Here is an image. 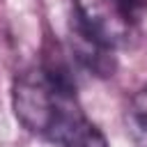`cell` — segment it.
<instances>
[{"instance_id": "6da1fadb", "label": "cell", "mask_w": 147, "mask_h": 147, "mask_svg": "<svg viewBox=\"0 0 147 147\" xmlns=\"http://www.w3.org/2000/svg\"><path fill=\"white\" fill-rule=\"evenodd\" d=\"M16 119L60 147H108L103 133L85 117L71 76L57 64H41L16 76L11 87Z\"/></svg>"}, {"instance_id": "7a4b0ae2", "label": "cell", "mask_w": 147, "mask_h": 147, "mask_svg": "<svg viewBox=\"0 0 147 147\" xmlns=\"http://www.w3.org/2000/svg\"><path fill=\"white\" fill-rule=\"evenodd\" d=\"M126 131L136 147H147V90H142L126 113Z\"/></svg>"}, {"instance_id": "3957f363", "label": "cell", "mask_w": 147, "mask_h": 147, "mask_svg": "<svg viewBox=\"0 0 147 147\" xmlns=\"http://www.w3.org/2000/svg\"><path fill=\"white\" fill-rule=\"evenodd\" d=\"M108 7L124 25H136L147 14V0H108Z\"/></svg>"}]
</instances>
